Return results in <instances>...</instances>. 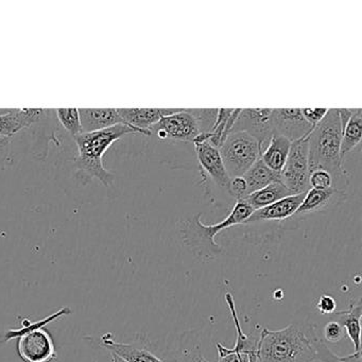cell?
<instances>
[{"mask_svg":"<svg viewBox=\"0 0 362 362\" xmlns=\"http://www.w3.org/2000/svg\"><path fill=\"white\" fill-rule=\"evenodd\" d=\"M342 124L338 109L328 110L309 134V173L315 169L328 171L334 179V189L345 192L349 177L340 158Z\"/></svg>","mask_w":362,"mask_h":362,"instance_id":"6da1fadb","label":"cell"},{"mask_svg":"<svg viewBox=\"0 0 362 362\" xmlns=\"http://www.w3.org/2000/svg\"><path fill=\"white\" fill-rule=\"evenodd\" d=\"M317 332L313 324H290L279 330L264 328L258 338V362H313V339Z\"/></svg>","mask_w":362,"mask_h":362,"instance_id":"7a4b0ae2","label":"cell"},{"mask_svg":"<svg viewBox=\"0 0 362 362\" xmlns=\"http://www.w3.org/2000/svg\"><path fill=\"white\" fill-rule=\"evenodd\" d=\"M253 211L245 201L238 200L223 221L209 226L201 222V214H198L192 219L186 220L182 226L181 234L184 245L202 262L215 259L222 252L220 245L216 243V236L226 228L245 223Z\"/></svg>","mask_w":362,"mask_h":362,"instance_id":"3957f363","label":"cell"},{"mask_svg":"<svg viewBox=\"0 0 362 362\" xmlns=\"http://www.w3.org/2000/svg\"><path fill=\"white\" fill-rule=\"evenodd\" d=\"M129 134H139V132L126 124H118L105 130L76 135L74 137L79 150L76 166L98 179L103 185L107 187L113 185L115 177L103 166V156L116 141Z\"/></svg>","mask_w":362,"mask_h":362,"instance_id":"277c9868","label":"cell"},{"mask_svg":"<svg viewBox=\"0 0 362 362\" xmlns=\"http://www.w3.org/2000/svg\"><path fill=\"white\" fill-rule=\"evenodd\" d=\"M230 179L243 177L262 156L259 144L245 132H232L219 148Z\"/></svg>","mask_w":362,"mask_h":362,"instance_id":"5b68a950","label":"cell"},{"mask_svg":"<svg viewBox=\"0 0 362 362\" xmlns=\"http://www.w3.org/2000/svg\"><path fill=\"white\" fill-rule=\"evenodd\" d=\"M308 136L293 141L285 166L281 171V182L291 194H306L309 190Z\"/></svg>","mask_w":362,"mask_h":362,"instance_id":"8992f818","label":"cell"},{"mask_svg":"<svg viewBox=\"0 0 362 362\" xmlns=\"http://www.w3.org/2000/svg\"><path fill=\"white\" fill-rule=\"evenodd\" d=\"M18 353L24 362H52L58 357L52 334L45 327L18 337Z\"/></svg>","mask_w":362,"mask_h":362,"instance_id":"52a82bcc","label":"cell"},{"mask_svg":"<svg viewBox=\"0 0 362 362\" xmlns=\"http://www.w3.org/2000/svg\"><path fill=\"white\" fill-rule=\"evenodd\" d=\"M270 128L272 135L285 137L293 143L308 136L313 127L304 119L300 109H272Z\"/></svg>","mask_w":362,"mask_h":362,"instance_id":"ba28073f","label":"cell"},{"mask_svg":"<svg viewBox=\"0 0 362 362\" xmlns=\"http://www.w3.org/2000/svg\"><path fill=\"white\" fill-rule=\"evenodd\" d=\"M271 113L272 109L241 110L232 132H245L251 135L259 144L262 153L272 136L270 128Z\"/></svg>","mask_w":362,"mask_h":362,"instance_id":"9c48e42d","label":"cell"},{"mask_svg":"<svg viewBox=\"0 0 362 362\" xmlns=\"http://www.w3.org/2000/svg\"><path fill=\"white\" fill-rule=\"evenodd\" d=\"M158 130L164 131L169 141L183 143H192L201 134L198 122L187 109H182L179 113L163 117L156 126L152 127V134Z\"/></svg>","mask_w":362,"mask_h":362,"instance_id":"30bf717a","label":"cell"},{"mask_svg":"<svg viewBox=\"0 0 362 362\" xmlns=\"http://www.w3.org/2000/svg\"><path fill=\"white\" fill-rule=\"evenodd\" d=\"M203 179H209L228 194L230 177L224 166L219 149L209 141L194 145Z\"/></svg>","mask_w":362,"mask_h":362,"instance_id":"8fae6325","label":"cell"},{"mask_svg":"<svg viewBox=\"0 0 362 362\" xmlns=\"http://www.w3.org/2000/svg\"><path fill=\"white\" fill-rule=\"evenodd\" d=\"M226 302L228 304V308H230V315H232L233 321H234L235 327H236L237 339L233 349H228V347L222 345L221 343H216V347L218 349V357H222V356L230 353L245 354V355L249 356L250 362H258V338L247 336V334L243 332L240 322H239L236 306H235L234 298H233L230 292L226 294Z\"/></svg>","mask_w":362,"mask_h":362,"instance_id":"7c38bea8","label":"cell"},{"mask_svg":"<svg viewBox=\"0 0 362 362\" xmlns=\"http://www.w3.org/2000/svg\"><path fill=\"white\" fill-rule=\"evenodd\" d=\"M99 344L127 362H166L149 351L148 344L139 346L133 343L117 342L112 334H103L99 339Z\"/></svg>","mask_w":362,"mask_h":362,"instance_id":"4fadbf2b","label":"cell"},{"mask_svg":"<svg viewBox=\"0 0 362 362\" xmlns=\"http://www.w3.org/2000/svg\"><path fill=\"white\" fill-rule=\"evenodd\" d=\"M305 194H292L268 206L254 211L245 223L257 221H283L296 215L304 200Z\"/></svg>","mask_w":362,"mask_h":362,"instance_id":"5bb4252c","label":"cell"},{"mask_svg":"<svg viewBox=\"0 0 362 362\" xmlns=\"http://www.w3.org/2000/svg\"><path fill=\"white\" fill-rule=\"evenodd\" d=\"M79 116L83 133L124 124L116 109H80Z\"/></svg>","mask_w":362,"mask_h":362,"instance_id":"9a60e30c","label":"cell"},{"mask_svg":"<svg viewBox=\"0 0 362 362\" xmlns=\"http://www.w3.org/2000/svg\"><path fill=\"white\" fill-rule=\"evenodd\" d=\"M41 114L40 109H18L0 115V136L11 139L23 129L33 126Z\"/></svg>","mask_w":362,"mask_h":362,"instance_id":"2e32d148","label":"cell"},{"mask_svg":"<svg viewBox=\"0 0 362 362\" xmlns=\"http://www.w3.org/2000/svg\"><path fill=\"white\" fill-rule=\"evenodd\" d=\"M344 197L345 192L337 190L334 188L326 190L309 188L308 192L305 194L302 204L296 211V216L302 217V216L309 215V214L325 211L330 204H334L337 201L342 200Z\"/></svg>","mask_w":362,"mask_h":362,"instance_id":"e0dca14e","label":"cell"},{"mask_svg":"<svg viewBox=\"0 0 362 362\" xmlns=\"http://www.w3.org/2000/svg\"><path fill=\"white\" fill-rule=\"evenodd\" d=\"M117 112L126 126L145 136L152 135V127L163 118L160 109H117Z\"/></svg>","mask_w":362,"mask_h":362,"instance_id":"ac0fdd59","label":"cell"},{"mask_svg":"<svg viewBox=\"0 0 362 362\" xmlns=\"http://www.w3.org/2000/svg\"><path fill=\"white\" fill-rule=\"evenodd\" d=\"M334 315L338 317L339 323L353 342L355 351H361V298L351 302L346 310L336 311Z\"/></svg>","mask_w":362,"mask_h":362,"instance_id":"d6986e66","label":"cell"},{"mask_svg":"<svg viewBox=\"0 0 362 362\" xmlns=\"http://www.w3.org/2000/svg\"><path fill=\"white\" fill-rule=\"evenodd\" d=\"M291 144V141L285 137L272 135L260 158L269 169L274 173H281L289 156Z\"/></svg>","mask_w":362,"mask_h":362,"instance_id":"ffe728a7","label":"cell"},{"mask_svg":"<svg viewBox=\"0 0 362 362\" xmlns=\"http://www.w3.org/2000/svg\"><path fill=\"white\" fill-rule=\"evenodd\" d=\"M179 346L166 362H207L200 351V339L194 332L181 334L177 339Z\"/></svg>","mask_w":362,"mask_h":362,"instance_id":"44dd1931","label":"cell"},{"mask_svg":"<svg viewBox=\"0 0 362 362\" xmlns=\"http://www.w3.org/2000/svg\"><path fill=\"white\" fill-rule=\"evenodd\" d=\"M243 177L247 184V196L275 182H281L279 173L269 169L262 162V158L256 160L255 164L243 175Z\"/></svg>","mask_w":362,"mask_h":362,"instance_id":"7402d4cb","label":"cell"},{"mask_svg":"<svg viewBox=\"0 0 362 362\" xmlns=\"http://www.w3.org/2000/svg\"><path fill=\"white\" fill-rule=\"evenodd\" d=\"M292 196L291 192L284 186L281 182H275L262 189L250 194L249 196L243 199L253 211L268 206L281 199Z\"/></svg>","mask_w":362,"mask_h":362,"instance_id":"603a6c76","label":"cell"},{"mask_svg":"<svg viewBox=\"0 0 362 362\" xmlns=\"http://www.w3.org/2000/svg\"><path fill=\"white\" fill-rule=\"evenodd\" d=\"M362 135L361 109L354 110L349 119L342 129V141H341L340 158L344 160L345 156L353 151L360 144Z\"/></svg>","mask_w":362,"mask_h":362,"instance_id":"cb8c5ba5","label":"cell"},{"mask_svg":"<svg viewBox=\"0 0 362 362\" xmlns=\"http://www.w3.org/2000/svg\"><path fill=\"white\" fill-rule=\"evenodd\" d=\"M71 313V309L69 307H63L60 310L54 313V315H49L48 317H45V319L41 320V321L35 322V323H31L28 319H25L24 321L22 322V328L21 329H11L9 332H6L5 334V340L3 341V343L9 342L12 339H18V337L22 336L25 332H30V330L33 329H39V328H44L48 324L52 323V321H56V320L61 319V317H64V315H69Z\"/></svg>","mask_w":362,"mask_h":362,"instance_id":"d4e9b609","label":"cell"},{"mask_svg":"<svg viewBox=\"0 0 362 362\" xmlns=\"http://www.w3.org/2000/svg\"><path fill=\"white\" fill-rule=\"evenodd\" d=\"M57 115L59 120L65 129L71 133L73 136L83 133L81 122H80L79 110L77 109H58Z\"/></svg>","mask_w":362,"mask_h":362,"instance_id":"484cf974","label":"cell"},{"mask_svg":"<svg viewBox=\"0 0 362 362\" xmlns=\"http://www.w3.org/2000/svg\"><path fill=\"white\" fill-rule=\"evenodd\" d=\"M309 188L317 190H326L334 188V179L328 171L324 169H315L309 173Z\"/></svg>","mask_w":362,"mask_h":362,"instance_id":"4316f807","label":"cell"},{"mask_svg":"<svg viewBox=\"0 0 362 362\" xmlns=\"http://www.w3.org/2000/svg\"><path fill=\"white\" fill-rule=\"evenodd\" d=\"M313 347L315 351V360L321 362H341L338 356L334 355L325 341L319 336V332H315L313 339Z\"/></svg>","mask_w":362,"mask_h":362,"instance_id":"83f0119b","label":"cell"},{"mask_svg":"<svg viewBox=\"0 0 362 362\" xmlns=\"http://www.w3.org/2000/svg\"><path fill=\"white\" fill-rule=\"evenodd\" d=\"M345 330L338 321H330L323 329V340L328 343H338L345 337Z\"/></svg>","mask_w":362,"mask_h":362,"instance_id":"f1b7e54d","label":"cell"},{"mask_svg":"<svg viewBox=\"0 0 362 362\" xmlns=\"http://www.w3.org/2000/svg\"><path fill=\"white\" fill-rule=\"evenodd\" d=\"M228 196L235 200H243L247 196V184L243 177H232L228 186Z\"/></svg>","mask_w":362,"mask_h":362,"instance_id":"f546056e","label":"cell"},{"mask_svg":"<svg viewBox=\"0 0 362 362\" xmlns=\"http://www.w3.org/2000/svg\"><path fill=\"white\" fill-rule=\"evenodd\" d=\"M317 310L322 315L336 313L337 302L329 294H322L317 302Z\"/></svg>","mask_w":362,"mask_h":362,"instance_id":"4dcf8cb0","label":"cell"},{"mask_svg":"<svg viewBox=\"0 0 362 362\" xmlns=\"http://www.w3.org/2000/svg\"><path fill=\"white\" fill-rule=\"evenodd\" d=\"M327 109H300L304 119L315 128L327 114Z\"/></svg>","mask_w":362,"mask_h":362,"instance_id":"1f68e13d","label":"cell"},{"mask_svg":"<svg viewBox=\"0 0 362 362\" xmlns=\"http://www.w3.org/2000/svg\"><path fill=\"white\" fill-rule=\"evenodd\" d=\"M217 362H250V359L245 354L230 353L219 357Z\"/></svg>","mask_w":362,"mask_h":362,"instance_id":"d6a6232c","label":"cell"},{"mask_svg":"<svg viewBox=\"0 0 362 362\" xmlns=\"http://www.w3.org/2000/svg\"><path fill=\"white\" fill-rule=\"evenodd\" d=\"M339 359L341 360V362H362L361 351H354L344 357H339Z\"/></svg>","mask_w":362,"mask_h":362,"instance_id":"836d02e7","label":"cell"},{"mask_svg":"<svg viewBox=\"0 0 362 362\" xmlns=\"http://www.w3.org/2000/svg\"><path fill=\"white\" fill-rule=\"evenodd\" d=\"M11 139H7V137H1L0 136V150L3 149L6 145L10 143Z\"/></svg>","mask_w":362,"mask_h":362,"instance_id":"e575fe53","label":"cell"},{"mask_svg":"<svg viewBox=\"0 0 362 362\" xmlns=\"http://www.w3.org/2000/svg\"><path fill=\"white\" fill-rule=\"evenodd\" d=\"M112 356V361L113 362H127L124 361V359H122V358L118 357L117 355H115V354H111Z\"/></svg>","mask_w":362,"mask_h":362,"instance_id":"d590c367","label":"cell"},{"mask_svg":"<svg viewBox=\"0 0 362 362\" xmlns=\"http://www.w3.org/2000/svg\"><path fill=\"white\" fill-rule=\"evenodd\" d=\"M112 362H113V361H112Z\"/></svg>","mask_w":362,"mask_h":362,"instance_id":"8d00e7d4","label":"cell"}]
</instances>
